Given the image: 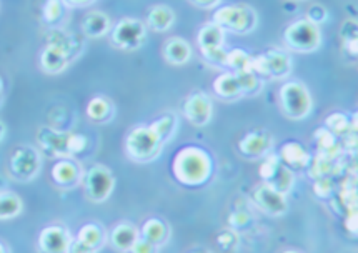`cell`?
<instances>
[{"mask_svg":"<svg viewBox=\"0 0 358 253\" xmlns=\"http://www.w3.org/2000/svg\"><path fill=\"white\" fill-rule=\"evenodd\" d=\"M283 43L290 50L299 54H310L320 49L322 30L320 25L313 24L308 19H299L288 24L283 30Z\"/></svg>","mask_w":358,"mask_h":253,"instance_id":"3","label":"cell"},{"mask_svg":"<svg viewBox=\"0 0 358 253\" xmlns=\"http://www.w3.org/2000/svg\"><path fill=\"white\" fill-rule=\"evenodd\" d=\"M62 2L65 6H71V7H85L94 2V0H62Z\"/></svg>","mask_w":358,"mask_h":253,"instance_id":"42","label":"cell"},{"mask_svg":"<svg viewBox=\"0 0 358 253\" xmlns=\"http://www.w3.org/2000/svg\"><path fill=\"white\" fill-rule=\"evenodd\" d=\"M283 165H288L292 168H307L310 162H312V157L308 155V152L296 142H288L282 147L280 157Z\"/></svg>","mask_w":358,"mask_h":253,"instance_id":"22","label":"cell"},{"mask_svg":"<svg viewBox=\"0 0 358 253\" xmlns=\"http://www.w3.org/2000/svg\"><path fill=\"white\" fill-rule=\"evenodd\" d=\"M173 175L183 185H203L212 175V159L203 148L185 147L173 160Z\"/></svg>","mask_w":358,"mask_h":253,"instance_id":"1","label":"cell"},{"mask_svg":"<svg viewBox=\"0 0 358 253\" xmlns=\"http://www.w3.org/2000/svg\"><path fill=\"white\" fill-rule=\"evenodd\" d=\"M250 72L264 80H280L290 75L292 57L280 49H268L252 55Z\"/></svg>","mask_w":358,"mask_h":253,"instance_id":"5","label":"cell"},{"mask_svg":"<svg viewBox=\"0 0 358 253\" xmlns=\"http://www.w3.org/2000/svg\"><path fill=\"white\" fill-rule=\"evenodd\" d=\"M71 57H69L67 52L60 49L59 45H54V43H47L45 49L42 50L41 54V67L45 73H50V75H57V73H62L65 68L71 64Z\"/></svg>","mask_w":358,"mask_h":253,"instance_id":"15","label":"cell"},{"mask_svg":"<svg viewBox=\"0 0 358 253\" xmlns=\"http://www.w3.org/2000/svg\"><path fill=\"white\" fill-rule=\"evenodd\" d=\"M177 124H178L177 117L173 115L172 112H169V113H165V115L159 117L155 122H152L150 129L154 130L157 137L162 140V143H165L173 137V133H176V130H177Z\"/></svg>","mask_w":358,"mask_h":253,"instance_id":"27","label":"cell"},{"mask_svg":"<svg viewBox=\"0 0 358 253\" xmlns=\"http://www.w3.org/2000/svg\"><path fill=\"white\" fill-rule=\"evenodd\" d=\"M252 55L242 49L227 50L225 67L230 68V72H250Z\"/></svg>","mask_w":358,"mask_h":253,"instance_id":"30","label":"cell"},{"mask_svg":"<svg viewBox=\"0 0 358 253\" xmlns=\"http://www.w3.org/2000/svg\"><path fill=\"white\" fill-rule=\"evenodd\" d=\"M190 2L200 8H215L220 6L222 0H190Z\"/></svg>","mask_w":358,"mask_h":253,"instance_id":"41","label":"cell"},{"mask_svg":"<svg viewBox=\"0 0 358 253\" xmlns=\"http://www.w3.org/2000/svg\"><path fill=\"white\" fill-rule=\"evenodd\" d=\"M302 2H305V0H302Z\"/></svg>","mask_w":358,"mask_h":253,"instance_id":"48","label":"cell"},{"mask_svg":"<svg viewBox=\"0 0 358 253\" xmlns=\"http://www.w3.org/2000/svg\"><path fill=\"white\" fill-rule=\"evenodd\" d=\"M340 37H342V41H343L345 52H348V54L357 59V52H358L357 50V45H358L357 22H353V20L345 22L342 30H340Z\"/></svg>","mask_w":358,"mask_h":253,"instance_id":"32","label":"cell"},{"mask_svg":"<svg viewBox=\"0 0 358 253\" xmlns=\"http://www.w3.org/2000/svg\"><path fill=\"white\" fill-rule=\"evenodd\" d=\"M313 190H315V194L320 198H327V197H330L331 191H334V183H331L330 178L320 177L315 182V185H313Z\"/></svg>","mask_w":358,"mask_h":253,"instance_id":"36","label":"cell"},{"mask_svg":"<svg viewBox=\"0 0 358 253\" xmlns=\"http://www.w3.org/2000/svg\"><path fill=\"white\" fill-rule=\"evenodd\" d=\"M225 43V32L218 25L205 24L202 29L199 30L197 36V47L200 54L208 64L217 65V67H225V57L227 50L224 47Z\"/></svg>","mask_w":358,"mask_h":253,"instance_id":"8","label":"cell"},{"mask_svg":"<svg viewBox=\"0 0 358 253\" xmlns=\"http://www.w3.org/2000/svg\"><path fill=\"white\" fill-rule=\"evenodd\" d=\"M112 24L107 14L100 10H90L82 20V32L89 38H100L110 32Z\"/></svg>","mask_w":358,"mask_h":253,"instance_id":"21","label":"cell"},{"mask_svg":"<svg viewBox=\"0 0 358 253\" xmlns=\"http://www.w3.org/2000/svg\"><path fill=\"white\" fill-rule=\"evenodd\" d=\"M64 15V2L62 0H47L45 6H43L42 17L43 22L49 25H54L62 19Z\"/></svg>","mask_w":358,"mask_h":253,"instance_id":"33","label":"cell"},{"mask_svg":"<svg viewBox=\"0 0 358 253\" xmlns=\"http://www.w3.org/2000/svg\"><path fill=\"white\" fill-rule=\"evenodd\" d=\"M162 55L172 65H185L192 59V45L185 38L180 37H170L165 41Z\"/></svg>","mask_w":358,"mask_h":253,"instance_id":"19","label":"cell"},{"mask_svg":"<svg viewBox=\"0 0 358 253\" xmlns=\"http://www.w3.org/2000/svg\"><path fill=\"white\" fill-rule=\"evenodd\" d=\"M77 240L84 243V245L99 252L100 248L103 247V243H106V232H103L102 226L97 224H87L78 230Z\"/></svg>","mask_w":358,"mask_h":253,"instance_id":"25","label":"cell"},{"mask_svg":"<svg viewBox=\"0 0 358 253\" xmlns=\"http://www.w3.org/2000/svg\"><path fill=\"white\" fill-rule=\"evenodd\" d=\"M212 22L218 25L224 32L235 34V36H247L255 30L259 24V15L250 6L237 3V6H225L215 8Z\"/></svg>","mask_w":358,"mask_h":253,"instance_id":"2","label":"cell"},{"mask_svg":"<svg viewBox=\"0 0 358 253\" xmlns=\"http://www.w3.org/2000/svg\"><path fill=\"white\" fill-rule=\"evenodd\" d=\"M182 112L183 117H185L192 125L205 127L212 120V100L205 92H192L189 97L183 100Z\"/></svg>","mask_w":358,"mask_h":253,"instance_id":"11","label":"cell"},{"mask_svg":"<svg viewBox=\"0 0 358 253\" xmlns=\"http://www.w3.org/2000/svg\"><path fill=\"white\" fill-rule=\"evenodd\" d=\"M3 135H6V127H3L2 122H0V140L3 138Z\"/></svg>","mask_w":358,"mask_h":253,"instance_id":"43","label":"cell"},{"mask_svg":"<svg viewBox=\"0 0 358 253\" xmlns=\"http://www.w3.org/2000/svg\"><path fill=\"white\" fill-rule=\"evenodd\" d=\"M278 102L282 112L292 120H302L312 113L313 100L302 82H287L278 92Z\"/></svg>","mask_w":358,"mask_h":253,"instance_id":"6","label":"cell"},{"mask_svg":"<svg viewBox=\"0 0 358 253\" xmlns=\"http://www.w3.org/2000/svg\"><path fill=\"white\" fill-rule=\"evenodd\" d=\"M0 253H7V250H6V247L2 245V243H0Z\"/></svg>","mask_w":358,"mask_h":253,"instance_id":"45","label":"cell"},{"mask_svg":"<svg viewBox=\"0 0 358 253\" xmlns=\"http://www.w3.org/2000/svg\"><path fill=\"white\" fill-rule=\"evenodd\" d=\"M22 200L14 191H0V220H10L20 215Z\"/></svg>","mask_w":358,"mask_h":253,"instance_id":"28","label":"cell"},{"mask_svg":"<svg viewBox=\"0 0 358 253\" xmlns=\"http://www.w3.org/2000/svg\"><path fill=\"white\" fill-rule=\"evenodd\" d=\"M250 215H248L247 212H235L232 213V217H230V225L234 226V229H245L250 224Z\"/></svg>","mask_w":358,"mask_h":253,"instance_id":"38","label":"cell"},{"mask_svg":"<svg viewBox=\"0 0 358 253\" xmlns=\"http://www.w3.org/2000/svg\"><path fill=\"white\" fill-rule=\"evenodd\" d=\"M87 147V138L84 135L71 133L69 135V155H76L84 152Z\"/></svg>","mask_w":358,"mask_h":253,"instance_id":"35","label":"cell"},{"mask_svg":"<svg viewBox=\"0 0 358 253\" xmlns=\"http://www.w3.org/2000/svg\"><path fill=\"white\" fill-rule=\"evenodd\" d=\"M173 24H176V12H173L169 6L160 3V6H154L148 8L147 17H145V25L150 30L164 34L172 29Z\"/></svg>","mask_w":358,"mask_h":253,"instance_id":"20","label":"cell"},{"mask_svg":"<svg viewBox=\"0 0 358 253\" xmlns=\"http://www.w3.org/2000/svg\"><path fill=\"white\" fill-rule=\"evenodd\" d=\"M110 38L113 45L122 50L141 49L147 42L145 22L134 19V17H125L110 29Z\"/></svg>","mask_w":358,"mask_h":253,"instance_id":"7","label":"cell"},{"mask_svg":"<svg viewBox=\"0 0 358 253\" xmlns=\"http://www.w3.org/2000/svg\"><path fill=\"white\" fill-rule=\"evenodd\" d=\"M194 253H207V252H194Z\"/></svg>","mask_w":358,"mask_h":253,"instance_id":"47","label":"cell"},{"mask_svg":"<svg viewBox=\"0 0 358 253\" xmlns=\"http://www.w3.org/2000/svg\"><path fill=\"white\" fill-rule=\"evenodd\" d=\"M138 238H141V233L132 224H119L110 233L112 247L119 252H130Z\"/></svg>","mask_w":358,"mask_h":253,"instance_id":"23","label":"cell"},{"mask_svg":"<svg viewBox=\"0 0 358 253\" xmlns=\"http://www.w3.org/2000/svg\"><path fill=\"white\" fill-rule=\"evenodd\" d=\"M213 92H215L217 97L225 99V100H234L243 97V87L240 82L238 73L235 72H225L222 75H218L213 80Z\"/></svg>","mask_w":358,"mask_h":253,"instance_id":"18","label":"cell"},{"mask_svg":"<svg viewBox=\"0 0 358 253\" xmlns=\"http://www.w3.org/2000/svg\"><path fill=\"white\" fill-rule=\"evenodd\" d=\"M253 202L259 205L265 213H268V215H273V217L283 215V213L288 210L287 195L273 190L272 187L267 185V183L257 187L255 191H253Z\"/></svg>","mask_w":358,"mask_h":253,"instance_id":"13","label":"cell"},{"mask_svg":"<svg viewBox=\"0 0 358 253\" xmlns=\"http://www.w3.org/2000/svg\"><path fill=\"white\" fill-rule=\"evenodd\" d=\"M82 170L78 167V164L73 162L71 159H62L59 160L52 168V178L59 187L62 189H71L76 187L78 182L82 180Z\"/></svg>","mask_w":358,"mask_h":253,"instance_id":"16","label":"cell"},{"mask_svg":"<svg viewBox=\"0 0 358 253\" xmlns=\"http://www.w3.org/2000/svg\"><path fill=\"white\" fill-rule=\"evenodd\" d=\"M327 17H329V12H327V8L320 6V3H315V6H312L308 8L307 15H305V19H308L310 22H313V24L320 25L323 22L327 20Z\"/></svg>","mask_w":358,"mask_h":253,"instance_id":"34","label":"cell"},{"mask_svg":"<svg viewBox=\"0 0 358 253\" xmlns=\"http://www.w3.org/2000/svg\"><path fill=\"white\" fill-rule=\"evenodd\" d=\"M273 147V137L267 130H252L238 142V150L248 159H264Z\"/></svg>","mask_w":358,"mask_h":253,"instance_id":"12","label":"cell"},{"mask_svg":"<svg viewBox=\"0 0 358 253\" xmlns=\"http://www.w3.org/2000/svg\"><path fill=\"white\" fill-rule=\"evenodd\" d=\"M2 92H3V82L2 78H0V97H2Z\"/></svg>","mask_w":358,"mask_h":253,"instance_id":"44","label":"cell"},{"mask_svg":"<svg viewBox=\"0 0 358 253\" xmlns=\"http://www.w3.org/2000/svg\"><path fill=\"white\" fill-rule=\"evenodd\" d=\"M167 237H169L167 225H165L162 220H159V218H150V220H147L142 226V238L147 240V242L152 243V245L155 247L162 245V243L167 240Z\"/></svg>","mask_w":358,"mask_h":253,"instance_id":"26","label":"cell"},{"mask_svg":"<svg viewBox=\"0 0 358 253\" xmlns=\"http://www.w3.org/2000/svg\"><path fill=\"white\" fill-rule=\"evenodd\" d=\"M283 253H300V252H295V250H288V252H283Z\"/></svg>","mask_w":358,"mask_h":253,"instance_id":"46","label":"cell"},{"mask_svg":"<svg viewBox=\"0 0 358 253\" xmlns=\"http://www.w3.org/2000/svg\"><path fill=\"white\" fill-rule=\"evenodd\" d=\"M47 43H54V45H59L60 49L67 52L69 57L73 59L77 57L78 50H80V43L77 42V38L72 36V34L64 32V30H52L47 37Z\"/></svg>","mask_w":358,"mask_h":253,"instance_id":"29","label":"cell"},{"mask_svg":"<svg viewBox=\"0 0 358 253\" xmlns=\"http://www.w3.org/2000/svg\"><path fill=\"white\" fill-rule=\"evenodd\" d=\"M8 170L15 180L30 182L37 177L38 170H41V155L36 148L27 145L15 148L8 160Z\"/></svg>","mask_w":358,"mask_h":253,"instance_id":"10","label":"cell"},{"mask_svg":"<svg viewBox=\"0 0 358 253\" xmlns=\"http://www.w3.org/2000/svg\"><path fill=\"white\" fill-rule=\"evenodd\" d=\"M113 115V106L112 102L106 97H94L87 106V117L92 122H97V124H103L108 122Z\"/></svg>","mask_w":358,"mask_h":253,"instance_id":"24","label":"cell"},{"mask_svg":"<svg viewBox=\"0 0 358 253\" xmlns=\"http://www.w3.org/2000/svg\"><path fill=\"white\" fill-rule=\"evenodd\" d=\"M69 135L71 133H62L52 130L49 127H43L38 130V143L45 152H49L50 155H59V157H69Z\"/></svg>","mask_w":358,"mask_h":253,"instance_id":"17","label":"cell"},{"mask_svg":"<svg viewBox=\"0 0 358 253\" xmlns=\"http://www.w3.org/2000/svg\"><path fill=\"white\" fill-rule=\"evenodd\" d=\"M69 253H97V250L84 245V243L78 242V240L76 238V240H72L71 248H69Z\"/></svg>","mask_w":358,"mask_h":253,"instance_id":"40","label":"cell"},{"mask_svg":"<svg viewBox=\"0 0 358 253\" xmlns=\"http://www.w3.org/2000/svg\"><path fill=\"white\" fill-rule=\"evenodd\" d=\"M325 129L330 130L331 133L337 135H345L347 132H353V127L350 124V119L342 112H335L331 115L327 117L325 120Z\"/></svg>","mask_w":358,"mask_h":253,"instance_id":"31","label":"cell"},{"mask_svg":"<svg viewBox=\"0 0 358 253\" xmlns=\"http://www.w3.org/2000/svg\"><path fill=\"white\" fill-rule=\"evenodd\" d=\"M164 143L157 137L150 125L134 127L127 135V155L135 162H150L160 155Z\"/></svg>","mask_w":358,"mask_h":253,"instance_id":"4","label":"cell"},{"mask_svg":"<svg viewBox=\"0 0 358 253\" xmlns=\"http://www.w3.org/2000/svg\"><path fill=\"white\" fill-rule=\"evenodd\" d=\"M235 233L237 232H222L220 235H218L217 242H218V245H220V248H224V250H232V248L237 247L238 238Z\"/></svg>","mask_w":358,"mask_h":253,"instance_id":"37","label":"cell"},{"mask_svg":"<svg viewBox=\"0 0 358 253\" xmlns=\"http://www.w3.org/2000/svg\"><path fill=\"white\" fill-rule=\"evenodd\" d=\"M72 240L71 233L64 226L50 225L41 232L38 247H41L42 253H69Z\"/></svg>","mask_w":358,"mask_h":253,"instance_id":"14","label":"cell"},{"mask_svg":"<svg viewBox=\"0 0 358 253\" xmlns=\"http://www.w3.org/2000/svg\"><path fill=\"white\" fill-rule=\"evenodd\" d=\"M82 182H84L87 198L95 203L106 202L112 195L113 187H115V178H113L110 170L103 167V165L90 167L82 175Z\"/></svg>","mask_w":358,"mask_h":253,"instance_id":"9","label":"cell"},{"mask_svg":"<svg viewBox=\"0 0 358 253\" xmlns=\"http://www.w3.org/2000/svg\"><path fill=\"white\" fill-rule=\"evenodd\" d=\"M155 245L148 243L147 240H143L142 237L134 243V247L130 248V253H155Z\"/></svg>","mask_w":358,"mask_h":253,"instance_id":"39","label":"cell"}]
</instances>
